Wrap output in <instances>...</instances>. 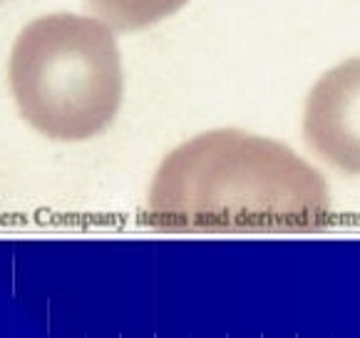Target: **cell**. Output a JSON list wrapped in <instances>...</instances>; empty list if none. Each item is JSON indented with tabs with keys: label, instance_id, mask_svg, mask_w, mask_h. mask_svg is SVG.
Returning a JSON list of instances; mask_svg holds the SVG:
<instances>
[{
	"label": "cell",
	"instance_id": "6da1fadb",
	"mask_svg": "<svg viewBox=\"0 0 360 338\" xmlns=\"http://www.w3.org/2000/svg\"><path fill=\"white\" fill-rule=\"evenodd\" d=\"M147 222L181 234H296L333 222L323 177L293 149L241 130L176 147L149 187Z\"/></svg>",
	"mask_w": 360,
	"mask_h": 338
},
{
	"label": "cell",
	"instance_id": "7a4b0ae2",
	"mask_svg": "<svg viewBox=\"0 0 360 338\" xmlns=\"http://www.w3.org/2000/svg\"><path fill=\"white\" fill-rule=\"evenodd\" d=\"M20 115L50 139L82 142L102 134L122 107V58L100 20L58 13L18 35L8 65Z\"/></svg>",
	"mask_w": 360,
	"mask_h": 338
},
{
	"label": "cell",
	"instance_id": "3957f363",
	"mask_svg": "<svg viewBox=\"0 0 360 338\" xmlns=\"http://www.w3.org/2000/svg\"><path fill=\"white\" fill-rule=\"evenodd\" d=\"M303 137L328 167L360 177V58L345 60L313 84Z\"/></svg>",
	"mask_w": 360,
	"mask_h": 338
},
{
	"label": "cell",
	"instance_id": "277c9868",
	"mask_svg": "<svg viewBox=\"0 0 360 338\" xmlns=\"http://www.w3.org/2000/svg\"><path fill=\"white\" fill-rule=\"evenodd\" d=\"M107 27L142 30L174 15L189 0H87Z\"/></svg>",
	"mask_w": 360,
	"mask_h": 338
}]
</instances>
